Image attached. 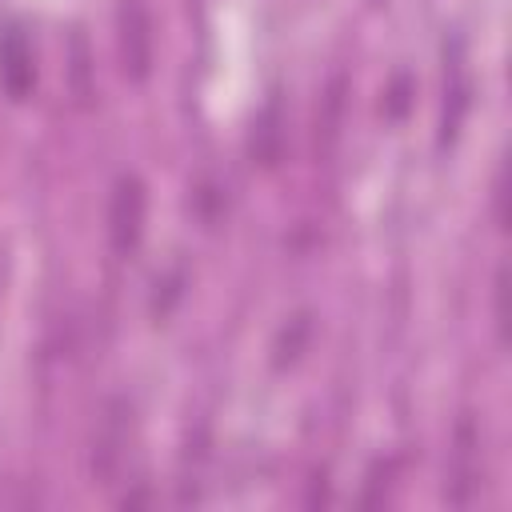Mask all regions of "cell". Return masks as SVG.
I'll use <instances>...</instances> for the list:
<instances>
[{
	"instance_id": "obj_1",
	"label": "cell",
	"mask_w": 512,
	"mask_h": 512,
	"mask_svg": "<svg viewBox=\"0 0 512 512\" xmlns=\"http://www.w3.org/2000/svg\"><path fill=\"white\" fill-rule=\"evenodd\" d=\"M116 48L120 68L132 84H144L156 64V20L144 0H120L116 4Z\"/></svg>"
},
{
	"instance_id": "obj_2",
	"label": "cell",
	"mask_w": 512,
	"mask_h": 512,
	"mask_svg": "<svg viewBox=\"0 0 512 512\" xmlns=\"http://www.w3.org/2000/svg\"><path fill=\"white\" fill-rule=\"evenodd\" d=\"M128 440H132V408L124 396H112L100 408L96 432H92V452H88V468L96 484H112L124 468L128 456Z\"/></svg>"
},
{
	"instance_id": "obj_3",
	"label": "cell",
	"mask_w": 512,
	"mask_h": 512,
	"mask_svg": "<svg viewBox=\"0 0 512 512\" xmlns=\"http://www.w3.org/2000/svg\"><path fill=\"white\" fill-rule=\"evenodd\" d=\"M148 220V188L136 172H124L108 196V244L116 256H132Z\"/></svg>"
},
{
	"instance_id": "obj_4",
	"label": "cell",
	"mask_w": 512,
	"mask_h": 512,
	"mask_svg": "<svg viewBox=\"0 0 512 512\" xmlns=\"http://www.w3.org/2000/svg\"><path fill=\"white\" fill-rule=\"evenodd\" d=\"M0 84L12 100H24L36 84V64H32V44L24 28H4L0 32Z\"/></svg>"
},
{
	"instance_id": "obj_5",
	"label": "cell",
	"mask_w": 512,
	"mask_h": 512,
	"mask_svg": "<svg viewBox=\"0 0 512 512\" xmlns=\"http://www.w3.org/2000/svg\"><path fill=\"white\" fill-rule=\"evenodd\" d=\"M280 148H284V108H280V96H268V104L256 112L248 152L260 168H272L280 160Z\"/></svg>"
},
{
	"instance_id": "obj_6",
	"label": "cell",
	"mask_w": 512,
	"mask_h": 512,
	"mask_svg": "<svg viewBox=\"0 0 512 512\" xmlns=\"http://www.w3.org/2000/svg\"><path fill=\"white\" fill-rule=\"evenodd\" d=\"M68 92L76 100V108H88L92 96H96V64H92V44L84 36V28H72L68 32Z\"/></svg>"
},
{
	"instance_id": "obj_7",
	"label": "cell",
	"mask_w": 512,
	"mask_h": 512,
	"mask_svg": "<svg viewBox=\"0 0 512 512\" xmlns=\"http://www.w3.org/2000/svg\"><path fill=\"white\" fill-rule=\"evenodd\" d=\"M476 480H480V468H476V432H472V424L464 420V424H460V432H456V460H452L448 500L468 504V500H472Z\"/></svg>"
},
{
	"instance_id": "obj_8",
	"label": "cell",
	"mask_w": 512,
	"mask_h": 512,
	"mask_svg": "<svg viewBox=\"0 0 512 512\" xmlns=\"http://www.w3.org/2000/svg\"><path fill=\"white\" fill-rule=\"evenodd\" d=\"M472 104V84H468V72L460 64H452L448 72V84H444V112H440V144H452L460 136V124H464V112Z\"/></svg>"
},
{
	"instance_id": "obj_9",
	"label": "cell",
	"mask_w": 512,
	"mask_h": 512,
	"mask_svg": "<svg viewBox=\"0 0 512 512\" xmlns=\"http://www.w3.org/2000/svg\"><path fill=\"white\" fill-rule=\"evenodd\" d=\"M344 92H348V80L344 72L332 76V84L324 88V100H320V116H316V144L328 152L340 136V120H344Z\"/></svg>"
},
{
	"instance_id": "obj_10",
	"label": "cell",
	"mask_w": 512,
	"mask_h": 512,
	"mask_svg": "<svg viewBox=\"0 0 512 512\" xmlns=\"http://www.w3.org/2000/svg\"><path fill=\"white\" fill-rule=\"evenodd\" d=\"M308 336H312V316H308V312H296V316L280 328V336H276V344H272V364H276V368L296 364V356L308 348Z\"/></svg>"
},
{
	"instance_id": "obj_11",
	"label": "cell",
	"mask_w": 512,
	"mask_h": 512,
	"mask_svg": "<svg viewBox=\"0 0 512 512\" xmlns=\"http://www.w3.org/2000/svg\"><path fill=\"white\" fill-rule=\"evenodd\" d=\"M388 480H392V460H376V468L368 472V488H364V504H384L388 496Z\"/></svg>"
},
{
	"instance_id": "obj_12",
	"label": "cell",
	"mask_w": 512,
	"mask_h": 512,
	"mask_svg": "<svg viewBox=\"0 0 512 512\" xmlns=\"http://www.w3.org/2000/svg\"><path fill=\"white\" fill-rule=\"evenodd\" d=\"M408 96H412V80L400 72L396 80H392V88H388V100H384V112L392 116V120H400L404 112H408Z\"/></svg>"
}]
</instances>
